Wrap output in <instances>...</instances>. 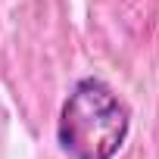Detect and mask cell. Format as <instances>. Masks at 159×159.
<instances>
[{
    "mask_svg": "<svg viewBox=\"0 0 159 159\" xmlns=\"http://www.w3.org/2000/svg\"><path fill=\"white\" fill-rule=\"evenodd\" d=\"M128 131V103L97 75L78 78L56 116V143L69 159H116Z\"/></svg>",
    "mask_w": 159,
    "mask_h": 159,
    "instance_id": "obj_1",
    "label": "cell"
}]
</instances>
